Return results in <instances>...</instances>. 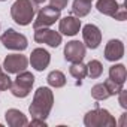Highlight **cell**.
I'll use <instances>...</instances> for the list:
<instances>
[{"mask_svg":"<svg viewBox=\"0 0 127 127\" xmlns=\"http://www.w3.org/2000/svg\"><path fill=\"white\" fill-rule=\"evenodd\" d=\"M0 126H2V124H0Z\"/></svg>","mask_w":127,"mask_h":127,"instance_id":"32","label":"cell"},{"mask_svg":"<svg viewBox=\"0 0 127 127\" xmlns=\"http://www.w3.org/2000/svg\"><path fill=\"white\" fill-rule=\"evenodd\" d=\"M69 3V0H49V6H54L57 9H64Z\"/></svg>","mask_w":127,"mask_h":127,"instance_id":"25","label":"cell"},{"mask_svg":"<svg viewBox=\"0 0 127 127\" xmlns=\"http://www.w3.org/2000/svg\"><path fill=\"white\" fill-rule=\"evenodd\" d=\"M5 118H6L8 126H11V127H24V126H29L27 117L21 111H18V109H8L5 112Z\"/></svg>","mask_w":127,"mask_h":127,"instance_id":"14","label":"cell"},{"mask_svg":"<svg viewBox=\"0 0 127 127\" xmlns=\"http://www.w3.org/2000/svg\"><path fill=\"white\" fill-rule=\"evenodd\" d=\"M36 6L33 0H15L11 6V17L18 26H29L34 18Z\"/></svg>","mask_w":127,"mask_h":127,"instance_id":"2","label":"cell"},{"mask_svg":"<svg viewBox=\"0 0 127 127\" xmlns=\"http://www.w3.org/2000/svg\"><path fill=\"white\" fill-rule=\"evenodd\" d=\"M103 73V66H102V63L99 60H91L88 61V64H87V75L91 78V79H97L100 78Z\"/></svg>","mask_w":127,"mask_h":127,"instance_id":"20","label":"cell"},{"mask_svg":"<svg viewBox=\"0 0 127 127\" xmlns=\"http://www.w3.org/2000/svg\"><path fill=\"white\" fill-rule=\"evenodd\" d=\"M82 39L84 45L90 49H96L102 42V32L94 24H87L82 27Z\"/></svg>","mask_w":127,"mask_h":127,"instance_id":"10","label":"cell"},{"mask_svg":"<svg viewBox=\"0 0 127 127\" xmlns=\"http://www.w3.org/2000/svg\"><path fill=\"white\" fill-rule=\"evenodd\" d=\"M87 2H93V0H87Z\"/></svg>","mask_w":127,"mask_h":127,"instance_id":"30","label":"cell"},{"mask_svg":"<svg viewBox=\"0 0 127 127\" xmlns=\"http://www.w3.org/2000/svg\"><path fill=\"white\" fill-rule=\"evenodd\" d=\"M34 40L37 43H46L51 48H57L61 43V33L51 30L48 27L34 29Z\"/></svg>","mask_w":127,"mask_h":127,"instance_id":"8","label":"cell"},{"mask_svg":"<svg viewBox=\"0 0 127 127\" xmlns=\"http://www.w3.org/2000/svg\"><path fill=\"white\" fill-rule=\"evenodd\" d=\"M109 79L124 85L126 79H127V70L124 64H114L109 67Z\"/></svg>","mask_w":127,"mask_h":127,"instance_id":"16","label":"cell"},{"mask_svg":"<svg viewBox=\"0 0 127 127\" xmlns=\"http://www.w3.org/2000/svg\"><path fill=\"white\" fill-rule=\"evenodd\" d=\"M118 3L115 2V0H97V3H96V8L100 14L106 15V17H112L115 15L117 9H118Z\"/></svg>","mask_w":127,"mask_h":127,"instance_id":"15","label":"cell"},{"mask_svg":"<svg viewBox=\"0 0 127 127\" xmlns=\"http://www.w3.org/2000/svg\"><path fill=\"white\" fill-rule=\"evenodd\" d=\"M17 75L18 76L15 78V81H12L9 90L15 97H20V99L27 97L32 91L33 84H34V76L32 72H27V70H23Z\"/></svg>","mask_w":127,"mask_h":127,"instance_id":"4","label":"cell"},{"mask_svg":"<svg viewBox=\"0 0 127 127\" xmlns=\"http://www.w3.org/2000/svg\"><path fill=\"white\" fill-rule=\"evenodd\" d=\"M124 57V43L120 39H111L105 46V58L108 61H118Z\"/></svg>","mask_w":127,"mask_h":127,"instance_id":"13","label":"cell"},{"mask_svg":"<svg viewBox=\"0 0 127 127\" xmlns=\"http://www.w3.org/2000/svg\"><path fill=\"white\" fill-rule=\"evenodd\" d=\"M85 52H87V46L79 42V40H70L66 43L64 46V60L69 61V63H79L84 60L85 57Z\"/></svg>","mask_w":127,"mask_h":127,"instance_id":"7","label":"cell"},{"mask_svg":"<svg viewBox=\"0 0 127 127\" xmlns=\"http://www.w3.org/2000/svg\"><path fill=\"white\" fill-rule=\"evenodd\" d=\"M103 84L106 85V88H108V91H109L111 96H115V94H118L123 90V85L118 84V82H115V81H112V79H106Z\"/></svg>","mask_w":127,"mask_h":127,"instance_id":"22","label":"cell"},{"mask_svg":"<svg viewBox=\"0 0 127 127\" xmlns=\"http://www.w3.org/2000/svg\"><path fill=\"white\" fill-rule=\"evenodd\" d=\"M60 15H61V11L54 8V6H45V8H40L39 12H37V17L33 23V27L34 29H40V27H49L52 26L57 20H60Z\"/></svg>","mask_w":127,"mask_h":127,"instance_id":"6","label":"cell"},{"mask_svg":"<svg viewBox=\"0 0 127 127\" xmlns=\"http://www.w3.org/2000/svg\"><path fill=\"white\" fill-rule=\"evenodd\" d=\"M84 124L87 127H112L117 124V121L108 109H102L96 106L93 111H88L85 114Z\"/></svg>","mask_w":127,"mask_h":127,"instance_id":"3","label":"cell"},{"mask_svg":"<svg viewBox=\"0 0 127 127\" xmlns=\"http://www.w3.org/2000/svg\"><path fill=\"white\" fill-rule=\"evenodd\" d=\"M33 2L36 3V5H42V3H45L46 0H33Z\"/></svg>","mask_w":127,"mask_h":127,"instance_id":"28","label":"cell"},{"mask_svg":"<svg viewBox=\"0 0 127 127\" xmlns=\"http://www.w3.org/2000/svg\"><path fill=\"white\" fill-rule=\"evenodd\" d=\"M91 11V2L87 0H73L72 3V14L78 18H82L85 15H88Z\"/></svg>","mask_w":127,"mask_h":127,"instance_id":"17","label":"cell"},{"mask_svg":"<svg viewBox=\"0 0 127 127\" xmlns=\"http://www.w3.org/2000/svg\"><path fill=\"white\" fill-rule=\"evenodd\" d=\"M126 17H127V11H126V5H120L118 6V9H117V12H115V15H114V18L115 20H118V21H124L126 20Z\"/></svg>","mask_w":127,"mask_h":127,"instance_id":"24","label":"cell"},{"mask_svg":"<svg viewBox=\"0 0 127 127\" xmlns=\"http://www.w3.org/2000/svg\"><path fill=\"white\" fill-rule=\"evenodd\" d=\"M69 73L75 78V79H78V85L81 84V79H84L85 76H87V64H84L82 61H79V63H72V66L69 67Z\"/></svg>","mask_w":127,"mask_h":127,"instance_id":"19","label":"cell"},{"mask_svg":"<svg viewBox=\"0 0 127 127\" xmlns=\"http://www.w3.org/2000/svg\"><path fill=\"white\" fill-rule=\"evenodd\" d=\"M0 70H2V66H0Z\"/></svg>","mask_w":127,"mask_h":127,"instance_id":"31","label":"cell"},{"mask_svg":"<svg viewBox=\"0 0 127 127\" xmlns=\"http://www.w3.org/2000/svg\"><path fill=\"white\" fill-rule=\"evenodd\" d=\"M54 106V93L48 87H39L34 91L33 102L29 106V112L32 118L37 120H46L51 109Z\"/></svg>","mask_w":127,"mask_h":127,"instance_id":"1","label":"cell"},{"mask_svg":"<svg viewBox=\"0 0 127 127\" xmlns=\"http://www.w3.org/2000/svg\"><path fill=\"white\" fill-rule=\"evenodd\" d=\"M58 30L64 36H75L81 30V20L75 15H67V17L60 20Z\"/></svg>","mask_w":127,"mask_h":127,"instance_id":"12","label":"cell"},{"mask_svg":"<svg viewBox=\"0 0 127 127\" xmlns=\"http://www.w3.org/2000/svg\"><path fill=\"white\" fill-rule=\"evenodd\" d=\"M49 61H51V54L43 49V48H36L32 51L30 54V63H32V67L37 72L45 70L49 66Z\"/></svg>","mask_w":127,"mask_h":127,"instance_id":"11","label":"cell"},{"mask_svg":"<svg viewBox=\"0 0 127 127\" xmlns=\"http://www.w3.org/2000/svg\"><path fill=\"white\" fill-rule=\"evenodd\" d=\"M91 97L96 100H106L108 97H111V94H109L105 84H96L91 88Z\"/></svg>","mask_w":127,"mask_h":127,"instance_id":"21","label":"cell"},{"mask_svg":"<svg viewBox=\"0 0 127 127\" xmlns=\"http://www.w3.org/2000/svg\"><path fill=\"white\" fill-rule=\"evenodd\" d=\"M118 94H120V105H121L123 109H126L127 108V93L124 90H121Z\"/></svg>","mask_w":127,"mask_h":127,"instance_id":"26","label":"cell"},{"mask_svg":"<svg viewBox=\"0 0 127 127\" xmlns=\"http://www.w3.org/2000/svg\"><path fill=\"white\" fill-rule=\"evenodd\" d=\"M29 66V60L23 54H9L3 61V69L8 73H20Z\"/></svg>","mask_w":127,"mask_h":127,"instance_id":"9","label":"cell"},{"mask_svg":"<svg viewBox=\"0 0 127 127\" xmlns=\"http://www.w3.org/2000/svg\"><path fill=\"white\" fill-rule=\"evenodd\" d=\"M0 2H6V0H0Z\"/></svg>","mask_w":127,"mask_h":127,"instance_id":"29","label":"cell"},{"mask_svg":"<svg viewBox=\"0 0 127 127\" xmlns=\"http://www.w3.org/2000/svg\"><path fill=\"white\" fill-rule=\"evenodd\" d=\"M12 84V79L9 78V73H3L0 70V91H5V90H9Z\"/></svg>","mask_w":127,"mask_h":127,"instance_id":"23","label":"cell"},{"mask_svg":"<svg viewBox=\"0 0 127 127\" xmlns=\"http://www.w3.org/2000/svg\"><path fill=\"white\" fill-rule=\"evenodd\" d=\"M32 126H46V121L45 120H37V118H33L32 120Z\"/></svg>","mask_w":127,"mask_h":127,"instance_id":"27","label":"cell"},{"mask_svg":"<svg viewBox=\"0 0 127 127\" xmlns=\"http://www.w3.org/2000/svg\"><path fill=\"white\" fill-rule=\"evenodd\" d=\"M0 42L3 43L5 48L12 49V51H24L29 46V40L24 34L15 32L14 29H8L2 36H0Z\"/></svg>","mask_w":127,"mask_h":127,"instance_id":"5","label":"cell"},{"mask_svg":"<svg viewBox=\"0 0 127 127\" xmlns=\"http://www.w3.org/2000/svg\"><path fill=\"white\" fill-rule=\"evenodd\" d=\"M46 82L49 87H54V88H61V87H64L66 85V76L63 72L60 70H52L48 73L46 76Z\"/></svg>","mask_w":127,"mask_h":127,"instance_id":"18","label":"cell"}]
</instances>
